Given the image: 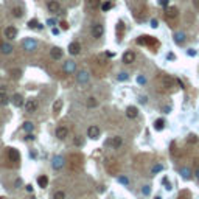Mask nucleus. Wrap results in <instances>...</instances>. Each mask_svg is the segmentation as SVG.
I'll return each mask as SVG.
<instances>
[{
    "label": "nucleus",
    "mask_w": 199,
    "mask_h": 199,
    "mask_svg": "<svg viewBox=\"0 0 199 199\" xmlns=\"http://www.w3.org/2000/svg\"><path fill=\"white\" fill-rule=\"evenodd\" d=\"M22 47L26 50V51H34L37 48V40H34V39H25L23 40V44H22Z\"/></svg>",
    "instance_id": "f257e3e1"
},
{
    "label": "nucleus",
    "mask_w": 199,
    "mask_h": 199,
    "mask_svg": "<svg viewBox=\"0 0 199 199\" xmlns=\"http://www.w3.org/2000/svg\"><path fill=\"white\" fill-rule=\"evenodd\" d=\"M36 111H37V103H36V100H26L25 101V112L33 114V112H36Z\"/></svg>",
    "instance_id": "f03ea898"
},
{
    "label": "nucleus",
    "mask_w": 199,
    "mask_h": 199,
    "mask_svg": "<svg viewBox=\"0 0 199 199\" xmlns=\"http://www.w3.org/2000/svg\"><path fill=\"white\" fill-rule=\"evenodd\" d=\"M8 103H10V97H8V92H6V87L0 86V104L6 106Z\"/></svg>",
    "instance_id": "7ed1b4c3"
},
{
    "label": "nucleus",
    "mask_w": 199,
    "mask_h": 199,
    "mask_svg": "<svg viewBox=\"0 0 199 199\" xmlns=\"http://www.w3.org/2000/svg\"><path fill=\"white\" fill-rule=\"evenodd\" d=\"M87 137H90L92 140L98 139V137H100V128H98V126H95V125L89 126V129H87Z\"/></svg>",
    "instance_id": "20e7f679"
},
{
    "label": "nucleus",
    "mask_w": 199,
    "mask_h": 199,
    "mask_svg": "<svg viewBox=\"0 0 199 199\" xmlns=\"http://www.w3.org/2000/svg\"><path fill=\"white\" fill-rule=\"evenodd\" d=\"M103 31H104V28H103L101 23H95V25L92 26V36H93L95 39H100V37L103 36Z\"/></svg>",
    "instance_id": "39448f33"
},
{
    "label": "nucleus",
    "mask_w": 199,
    "mask_h": 199,
    "mask_svg": "<svg viewBox=\"0 0 199 199\" xmlns=\"http://www.w3.org/2000/svg\"><path fill=\"white\" fill-rule=\"evenodd\" d=\"M56 137L59 140H65L68 137V129L65 126H58L56 128Z\"/></svg>",
    "instance_id": "423d86ee"
},
{
    "label": "nucleus",
    "mask_w": 199,
    "mask_h": 199,
    "mask_svg": "<svg viewBox=\"0 0 199 199\" xmlns=\"http://www.w3.org/2000/svg\"><path fill=\"white\" fill-rule=\"evenodd\" d=\"M47 6H48V11L53 12V14H58V12H61V5H59V2H56V0H50Z\"/></svg>",
    "instance_id": "0eeeda50"
},
{
    "label": "nucleus",
    "mask_w": 199,
    "mask_h": 199,
    "mask_svg": "<svg viewBox=\"0 0 199 199\" xmlns=\"http://www.w3.org/2000/svg\"><path fill=\"white\" fill-rule=\"evenodd\" d=\"M76 81L79 84H87L89 83V73L86 70H79L76 75Z\"/></svg>",
    "instance_id": "6e6552de"
},
{
    "label": "nucleus",
    "mask_w": 199,
    "mask_h": 199,
    "mask_svg": "<svg viewBox=\"0 0 199 199\" xmlns=\"http://www.w3.org/2000/svg\"><path fill=\"white\" fill-rule=\"evenodd\" d=\"M51 165H53L54 170H61V168L64 167V157H62V156H54Z\"/></svg>",
    "instance_id": "1a4fd4ad"
},
{
    "label": "nucleus",
    "mask_w": 199,
    "mask_h": 199,
    "mask_svg": "<svg viewBox=\"0 0 199 199\" xmlns=\"http://www.w3.org/2000/svg\"><path fill=\"white\" fill-rule=\"evenodd\" d=\"M134 61H135V53L131 51V50L125 51V54H123V62L125 64H132Z\"/></svg>",
    "instance_id": "9d476101"
},
{
    "label": "nucleus",
    "mask_w": 199,
    "mask_h": 199,
    "mask_svg": "<svg viewBox=\"0 0 199 199\" xmlns=\"http://www.w3.org/2000/svg\"><path fill=\"white\" fill-rule=\"evenodd\" d=\"M177 8L176 6H167V10H165V16L167 19H176L177 17Z\"/></svg>",
    "instance_id": "9b49d317"
},
{
    "label": "nucleus",
    "mask_w": 199,
    "mask_h": 199,
    "mask_svg": "<svg viewBox=\"0 0 199 199\" xmlns=\"http://www.w3.org/2000/svg\"><path fill=\"white\" fill-rule=\"evenodd\" d=\"M160 81H162V86L165 87V89H170V87L174 86V79L171 78V76H168V75H163Z\"/></svg>",
    "instance_id": "f8f14e48"
},
{
    "label": "nucleus",
    "mask_w": 199,
    "mask_h": 199,
    "mask_svg": "<svg viewBox=\"0 0 199 199\" xmlns=\"http://www.w3.org/2000/svg\"><path fill=\"white\" fill-rule=\"evenodd\" d=\"M17 36V28L16 26H8V28H5V37L6 39H14Z\"/></svg>",
    "instance_id": "ddd939ff"
},
{
    "label": "nucleus",
    "mask_w": 199,
    "mask_h": 199,
    "mask_svg": "<svg viewBox=\"0 0 199 199\" xmlns=\"http://www.w3.org/2000/svg\"><path fill=\"white\" fill-rule=\"evenodd\" d=\"M50 56H51L54 61H59L61 58H62V50H61L59 47H53V48L50 50Z\"/></svg>",
    "instance_id": "4468645a"
},
{
    "label": "nucleus",
    "mask_w": 199,
    "mask_h": 199,
    "mask_svg": "<svg viewBox=\"0 0 199 199\" xmlns=\"http://www.w3.org/2000/svg\"><path fill=\"white\" fill-rule=\"evenodd\" d=\"M109 145H111L112 149H118V148L123 145V139H121V137H118V135H117V137H112V140L109 142Z\"/></svg>",
    "instance_id": "2eb2a0df"
},
{
    "label": "nucleus",
    "mask_w": 199,
    "mask_h": 199,
    "mask_svg": "<svg viewBox=\"0 0 199 199\" xmlns=\"http://www.w3.org/2000/svg\"><path fill=\"white\" fill-rule=\"evenodd\" d=\"M11 101H12V104H14L16 107H20L23 104V97L20 93H14V95H12V98H11Z\"/></svg>",
    "instance_id": "dca6fc26"
},
{
    "label": "nucleus",
    "mask_w": 199,
    "mask_h": 199,
    "mask_svg": "<svg viewBox=\"0 0 199 199\" xmlns=\"http://www.w3.org/2000/svg\"><path fill=\"white\" fill-rule=\"evenodd\" d=\"M79 51H81L79 42H72L70 45H68V53L70 54H79Z\"/></svg>",
    "instance_id": "f3484780"
},
{
    "label": "nucleus",
    "mask_w": 199,
    "mask_h": 199,
    "mask_svg": "<svg viewBox=\"0 0 199 199\" xmlns=\"http://www.w3.org/2000/svg\"><path fill=\"white\" fill-rule=\"evenodd\" d=\"M101 6L100 0H86V8L87 10H97Z\"/></svg>",
    "instance_id": "a211bd4d"
},
{
    "label": "nucleus",
    "mask_w": 199,
    "mask_h": 199,
    "mask_svg": "<svg viewBox=\"0 0 199 199\" xmlns=\"http://www.w3.org/2000/svg\"><path fill=\"white\" fill-rule=\"evenodd\" d=\"M8 154H10V159H11L12 162H19V160H20V154H19V151H17L16 148H10Z\"/></svg>",
    "instance_id": "6ab92c4d"
},
{
    "label": "nucleus",
    "mask_w": 199,
    "mask_h": 199,
    "mask_svg": "<svg viewBox=\"0 0 199 199\" xmlns=\"http://www.w3.org/2000/svg\"><path fill=\"white\" fill-rule=\"evenodd\" d=\"M75 68H76L75 62H72V61H67V62L64 64V67H62V70H64L65 73H73V72H75Z\"/></svg>",
    "instance_id": "aec40b11"
},
{
    "label": "nucleus",
    "mask_w": 199,
    "mask_h": 199,
    "mask_svg": "<svg viewBox=\"0 0 199 199\" xmlns=\"http://www.w3.org/2000/svg\"><path fill=\"white\" fill-rule=\"evenodd\" d=\"M126 115L129 117V118H135V117L139 115V111H137L135 106H129V107L126 109Z\"/></svg>",
    "instance_id": "412c9836"
},
{
    "label": "nucleus",
    "mask_w": 199,
    "mask_h": 199,
    "mask_svg": "<svg viewBox=\"0 0 199 199\" xmlns=\"http://www.w3.org/2000/svg\"><path fill=\"white\" fill-rule=\"evenodd\" d=\"M11 12H12V16H14V17L19 19V17L23 16V8H22V6H12Z\"/></svg>",
    "instance_id": "4be33fe9"
},
{
    "label": "nucleus",
    "mask_w": 199,
    "mask_h": 199,
    "mask_svg": "<svg viewBox=\"0 0 199 199\" xmlns=\"http://www.w3.org/2000/svg\"><path fill=\"white\" fill-rule=\"evenodd\" d=\"M0 51H2L3 54H10V53L12 51V45L8 44V42H5V44L0 45Z\"/></svg>",
    "instance_id": "5701e85b"
},
{
    "label": "nucleus",
    "mask_w": 199,
    "mask_h": 199,
    "mask_svg": "<svg viewBox=\"0 0 199 199\" xmlns=\"http://www.w3.org/2000/svg\"><path fill=\"white\" fill-rule=\"evenodd\" d=\"M174 42L176 44H184L185 42V33H182V31L176 33L174 34Z\"/></svg>",
    "instance_id": "b1692460"
},
{
    "label": "nucleus",
    "mask_w": 199,
    "mask_h": 199,
    "mask_svg": "<svg viewBox=\"0 0 199 199\" xmlns=\"http://www.w3.org/2000/svg\"><path fill=\"white\" fill-rule=\"evenodd\" d=\"M37 184H39V187L45 188L47 185H48V177H47V176H39L37 177Z\"/></svg>",
    "instance_id": "393cba45"
},
{
    "label": "nucleus",
    "mask_w": 199,
    "mask_h": 199,
    "mask_svg": "<svg viewBox=\"0 0 199 199\" xmlns=\"http://www.w3.org/2000/svg\"><path fill=\"white\" fill-rule=\"evenodd\" d=\"M61 109H62V100H56V101L53 103V112L58 114Z\"/></svg>",
    "instance_id": "a878e982"
},
{
    "label": "nucleus",
    "mask_w": 199,
    "mask_h": 199,
    "mask_svg": "<svg viewBox=\"0 0 199 199\" xmlns=\"http://www.w3.org/2000/svg\"><path fill=\"white\" fill-rule=\"evenodd\" d=\"M181 174H182V177H184V179H190L191 171H190V168H185V167H182V168H181Z\"/></svg>",
    "instance_id": "bb28decb"
},
{
    "label": "nucleus",
    "mask_w": 199,
    "mask_h": 199,
    "mask_svg": "<svg viewBox=\"0 0 199 199\" xmlns=\"http://www.w3.org/2000/svg\"><path fill=\"white\" fill-rule=\"evenodd\" d=\"M163 126H165V121H163L162 118L156 120V123H154V128L157 129V131H162V129H163Z\"/></svg>",
    "instance_id": "cd10ccee"
},
{
    "label": "nucleus",
    "mask_w": 199,
    "mask_h": 199,
    "mask_svg": "<svg viewBox=\"0 0 199 199\" xmlns=\"http://www.w3.org/2000/svg\"><path fill=\"white\" fill-rule=\"evenodd\" d=\"M86 104H87V107H97V106H98V101H97V98L90 97V98L87 100V103H86Z\"/></svg>",
    "instance_id": "c85d7f7f"
},
{
    "label": "nucleus",
    "mask_w": 199,
    "mask_h": 199,
    "mask_svg": "<svg viewBox=\"0 0 199 199\" xmlns=\"http://www.w3.org/2000/svg\"><path fill=\"white\" fill-rule=\"evenodd\" d=\"M28 26H30V28H42V25H40L36 19H31L28 22Z\"/></svg>",
    "instance_id": "c756f323"
},
{
    "label": "nucleus",
    "mask_w": 199,
    "mask_h": 199,
    "mask_svg": "<svg viewBox=\"0 0 199 199\" xmlns=\"http://www.w3.org/2000/svg\"><path fill=\"white\" fill-rule=\"evenodd\" d=\"M23 129H25V131H26V132H31V131H33V129H34V126H33V123H31V121H25V123H23Z\"/></svg>",
    "instance_id": "7c9ffc66"
},
{
    "label": "nucleus",
    "mask_w": 199,
    "mask_h": 199,
    "mask_svg": "<svg viewBox=\"0 0 199 199\" xmlns=\"http://www.w3.org/2000/svg\"><path fill=\"white\" fill-rule=\"evenodd\" d=\"M53 199H65V193L64 191H56L53 195Z\"/></svg>",
    "instance_id": "2f4dec72"
},
{
    "label": "nucleus",
    "mask_w": 199,
    "mask_h": 199,
    "mask_svg": "<svg viewBox=\"0 0 199 199\" xmlns=\"http://www.w3.org/2000/svg\"><path fill=\"white\" fill-rule=\"evenodd\" d=\"M20 75H22V70H19V68H14V70H11V76L20 78Z\"/></svg>",
    "instance_id": "473e14b6"
},
{
    "label": "nucleus",
    "mask_w": 199,
    "mask_h": 199,
    "mask_svg": "<svg viewBox=\"0 0 199 199\" xmlns=\"http://www.w3.org/2000/svg\"><path fill=\"white\" fill-rule=\"evenodd\" d=\"M111 6H112L111 2H104V3L101 5V10H103V11H109V10H111Z\"/></svg>",
    "instance_id": "72a5a7b5"
},
{
    "label": "nucleus",
    "mask_w": 199,
    "mask_h": 199,
    "mask_svg": "<svg viewBox=\"0 0 199 199\" xmlns=\"http://www.w3.org/2000/svg\"><path fill=\"white\" fill-rule=\"evenodd\" d=\"M121 33H123V23L118 22V23H117V34H118V36H121Z\"/></svg>",
    "instance_id": "f704fd0d"
},
{
    "label": "nucleus",
    "mask_w": 199,
    "mask_h": 199,
    "mask_svg": "<svg viewBox=\"0 0 199 199\" xmlns=\"http://www.w3.org/2000/svg\"><path fill=\"white\" fill-rule=\"evenodd\" d=\"M142 193H143V195H146V196L151 193V188H149V185H145V187L142 188Z\"/></svg>",
    "instance_id": "c9c22d12"
},
{
    "label": "nucleus",
    "mask_w": 199,
    "mask_h": 199,
    "mask_svg": "<svg viewBox=\"0 0 199 199\" xmlns=\"http://www.w3.org/2000/svg\"><path fill=\"white\" fill-rule=\"evenodd\" d=\"M162 170H163V167H162V165H156V167L153 168V174L159 173V171H162Z\"/></svg>",
    "instance_id": "e433bc0d"
},
{
    "label": "nucleus",
    "mask_w": 199,
    "mask_h": 199,
    "mask_svg": "<svg viewBox=\"0 0 199 199\" xmlns=\"http://www.w3.org/2000/svg\"><path fill=\"white\" fill-rule=\"evenodd\" d=\"M128 78H129L128 73H120V75H118V79H120V81H126Z\"/></svg>",
    "instance_id": "4c0bfd02"
},
{
    "label": "nucleus",
    "mask_w": 199,
    "mask_h": 199,
    "mask_svg": "<svg viewBox=\"0 0 199 199\" xmlns=\"http://www.w3.org/2000/svg\"><path fill=\"white\" fill-rule=\"evenodd\" d=\"M75 145H76V146H81V145H83V139H81V137H78V139H75Z\"/></svg>",
    "instance_id": "58836bf2"
},
{
    "label": "nucleus",
    "mask_w": 199,
    "mask_h": 199,
    "mask_svg": "<svg viewBox=\"0 0 199 199\" xmlns=\"http://www.w3.org/2000/svg\"><path fill=\"white\" fill-rule=\"evenodd\" d=\"M196 142H198L196 135H190V137H188V143H196Z\"/></svg>",
    "instance_id": "ea45409f"
},
{
    "label": "nucleus",
    "mask_w": 199,
    "mask_h": 199,
    "mask_svg": "<svg viewBox=\"0 0 199 199\" xmlns=\"http://www.w3.org/2000/svg\"><path fill=\"white\" fill-rule=\"evenodd\" d=\"M137 83H139V84H145V83H146L145 76H139V78H137Z\"/></svg>",
    "instance_id": "a19ab883"
},
{
    "label": "nucleus",
    "mask_w": 199,
    "mask_h": 199,
    "mask_svg": "<svg viewBox=\"0 0 199 199\" xmlns=\"http://www.w3.org/2000/svg\"><path fill=\"white\" fill-rule=\"evenodd\" d=\"M168 2L170 0H159V5L160 6H168Z\"/></svg>",
    "instance_id": "79ce46f5"
},
{
    "label": "nucleus",
    "mask_w": 199,
    "mask_h": 199,
    "mask_svg": "<svg viewBox=\"0 0 199 199\" xmlns=\"http://www.w3.org/2000/svg\"><path fill=\"white\" fill-rule=\"evenodd\" d=\"M59 25H61V28H62V30H68V23L67 22H61Z\"/></svg>",
    "instance_id": "37998d69"
},
{
    "label": "nucleus",
    "mask_w": 199,
    "mask_h": 199,
    "mask_svg": "<svg viewBox=\"0 0 199 199\" xmlns=\"http://www.w3.org/2000/svg\"><path fill=\"white\" fill-rule=\"evenodd\" d=\"M157 25H159V22H157L156 19H153V20H151V26H153V28H157Z\"/></svg>",
    "instance_id": "c03bdc74"
},
{
    "label": "nucleus",
    "mask_w": 199,
    "mask_h": 199,
    "mask_svg": "<svg viewBox=\"0 0 199 199\" xmlns=\"http://www.w3.org/2000/svg\"><path fill=\"white\" fill-rule=\"evenodd\" d=\"M118 181H120V182H121V184H126V185H128V184H129V181H128V179H126V177H118Z\"/></svg>",
    "instance_id": "a18cd8bd"
},
{
    "label": "nucleus",
    "mask_w": 199,
    "mask_h": 199,
    "mask_svg": "<svg viewBox=\"0 0 199 199\" xmlns=\"http://www.w3.org/2000/svg\"><path fill=\"white\" fill-rule=\"evenodd\" d=\"M187 53H188V56H195V54H196V50H193V48H190V50H188Z\"/></svg>",
    "instance_id": "49530a36"
},
{
    "label": "nucleus",
    "mask_w": 199,
    "mask_h": 199,
    "mask_svg": "<svg viewBox=\"0 0 199 199\" xmlns=\"http://www.w3.org/2000/svg\"><path fill=\"white\" fill-rule=\"evenodd\" d=\"M26 140H28V142H31V140H34V135H33V134L30 132L28 135H26Z\"/></svg>",
    "instance_id": "de8ad7c7"
},
{
    "label": "nucleus",
    "mask_w": 199,
    "mask_h": 199,
    "mask_svg": "<svg viewBox=\"0 0 199 199\" xmlns=\"http://www.w3.org/2000/svg\"><path fill=\"white\" fill-rule=\"evenodd\" d=\"M53 23H54V19H48V20H47V25H50V26H51Z\"/></svg>",
    "instance_id": "09e8293b"
},
{
    "label": "nucleus",
    "mask_w": 199,
    "mask_h": 199,
    "mask_svg": "<svg viewBox=\"0 0 199 199\" xmlns=\"http://www.w3.org/2000/svg\"><path fill=\"white\" fill-rule=\"evenodd\" d=\"M140 103H143V104H145V103H146V97H142V98H140Z\"/></svg>",
    "instance_id": "8fccbe9b"
},
{
    "label": "nucleus",
    "mask_w": 199,
    "mask_h": 199,
    "mask_svg": "<svg viewBox=\"0 0 199 199\" xmlns=\"http://www.w3.org/2000/svg\"><path fill=\"white\" fill-rule=\"evenodd\" d=\"M170 111H171V107H163V112H167V114H168Z\"/></svg>",
    "instance_id": "3c124183"
},
{
    "label": "nucleus",
    "mask_w": 199,
    "mask_h": 199,
    "mask_svg": "<svg viewBox=\"0 0 199 199\" xmlns=\"http://www.w3.org/2000/svg\"><path fill=\"white\" fill-rule=\"evenodd\" d=\"M195 176H196V177H198V179H199V168H198V170L195 171Z\"/></svg>",
    "instance_id": "603ef678"
},
{
    "label": "nucleus",
    "mask_w": 199,
    "mask_h": 199,
    "mask_svg": "<svg viewBox=\"0 0 199 199\" xmlns=\"http://www.w3.org/2000/svg\"><path fill=\"white\" fill-rule=\"evenodd\" d=\"M156 199H162V198H160V196H157V198H156Z\"/></svg>",
    "instance_id": "864d4df0"
},
{
    "label": "nucleus",
    "mask_w": 199,
    "mask_h": 199,
    "mask_svg": "<svg viewBox=\"0 0 199 199\" xmlns=\"http://www.w3.org/2000/svg\"><path fill=\"white\" fill-rule=\"evenodd\" d=\"M0 199H3V198H0Z\"/></svg>",
    "instance_id": "5fc2aeb1"
}]
</instances>
